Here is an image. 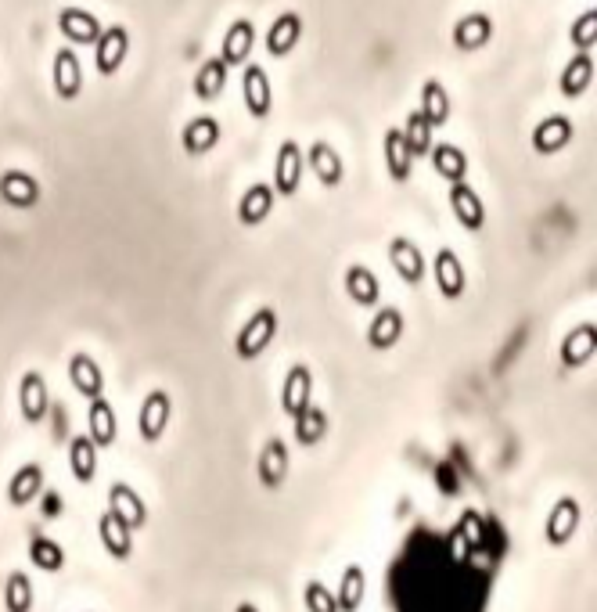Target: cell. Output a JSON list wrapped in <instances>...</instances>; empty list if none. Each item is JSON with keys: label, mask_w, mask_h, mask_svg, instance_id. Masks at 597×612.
<instances>
[{"label": "cell", "mask_w": 597, "mask_h": 612, "mask_svg": "<svg viewBox=\"0 0 597 612\" xmlns=\"http://www.w3.org/2000/svg\"><path fill=\"white\" fill-rule=\"evenodd\" d=\"M421 116L428 119V126L436 130V126H446V119H450V94H446V87L439 80H428L425 87H421Z\"/></svg>", "instance_id": "e575fe53"}, {"label": "cell", "mask_w": 597, "mask_h": 612, "mask_svg": "<svg viewBox=\"0 0 597 612\" xmlns=\"http://www.w3.org/2000/svg\"><path fill=\"white\" fill-rule=\"evenodd\" d=\"M597 40V8H590L587 15L576 18V26H572V44L576 51H590Z\"/></svg>", "instance_id": "7bdbcfd3"}, {"label": "cell", "mask_w": 597, "mask_h": 612, "mask_svg": "<svg viewBox=\"0 0 597 612\" xmlns=\"http://www.w3.org/2000/svg\"><path fill=\"white\" fill-rule=\"evenodd\" d=\"M389 260H393L396 274H400L407 285H421L425 281V256L410 238H393L389 242Z\"/></svg>", "instance_id": "5bb4252c"}, {"label": "cell", "mask_w": 597, "mask_h": 612, "mask_svg": "<svg viewBox=\"0 0 597 612\" xmlns=\"http://www.w3.org/2000/svg\"><path fill=\"white\" fill-rule=\"evenodd\" d=\"M87 436L94 440V447H112L116 443V432H119V425H116V411H112V404H108L105 396H94L90 400V411H87Z\"/></svg>", "instance_id": "ac0fdd59"}, {"label": "cell", "mask_w": 597, "mask_h": 612, "mask_svg": "<svg viewBox=\"0 0 597 612\" xmlns=\"http://www.w3.org/2000/svg\"><path fill=\"white\" fill-rule=\"evenodd\" d=\"M274 335H277V314L270 306H263V310H256L249 321L241 324L238 339H234V353L241 360H256L274 342Z\"/></svg>", "instance_id": "6da1fadb"}, {"label": "cell", "mask_w": 597, "mask_h": 612, "mask_svg": "<svg viewBox=\"0 0 597 612\" xmlns=\"http://www.w3.org/2000/svg\"><path fill=\"white\" fill-rule=\"evenodd\" d=\"M303 170H306V159L299 152L295 141H281L277 148V159H274V195H299V184H303Z\"/></svg>", "instance_id": "7a4b0ae2"}, {"label": "cell", "mask_w": 597, "mask_h": 612, "mask_svg": "<svg viewBox=\"0 0 597 612\" xmlns=\"http://www.w3.org/2000/svg\"><path fill=\"white\" fill-rule=\"evenodd\" d=\"M180 141H184V152L188 155H205L209 148H216V141H220V123H216L213 116L191 119V123L184 126Z\"/></svg>", "instance_id": "f1b7e54d"}, {"label": "cell", "mask_w": 597, "mask_h": 612, "mask_svg": "<svg viewBox=\"0 0 597 612\" xmlns=\"http://www.w3.org/2000/svg\"><path fill=\"white\" fill-rule=\"evenodd\" d=\"M597 353V328L594 324H580V328H572L562 342V364L565 368H583L587 360H594Z\"/></svg>", "instance_id": "44dd1931"}, {"label": "cell", "mask_w": 597, "mask_h": 612, "mask_svg": "<svg viewBox=\"0 0 597 612\" xmlns=\"http://www.w3.org/2000/svg\"><path fill=\"white\" fill-rule=\"evenodd\" d=\"M590 83H594V54L580 51L562 69V94H565V98H580Z\"/></svg>", "instance_id": "836d02e7"}, {"label": "cell", "mask_w": 597, "mask_h": 612, "mask_svg": "<svg viewBox=\"0 0 597 612\" xmlns=\"http://www.w3.org/2000/svg\"><path fill=\"white\" fill-rule=\"evenodd\" d=\"M69 468L76 483H90L98 476V447L90 436H72L69 440Z\"/></svg>", "instance_id": "f546056e"}, {"label": "cell", "mask_w": 597, "mask_h": 612, "mask_svg": "<svg viewBox=\"0 0 597 612\" xmlns=\"http://www.w3.org/2000/svg\"><path fill=\"white\" fill-rule=\"evenodd\" d=\"M292 422H295V443H299V447H317V443L328 436V414H324L321 407L306 404Z\"/></svg>", "instance_id": "4dcf8cb0"}, {"label": "cell", "mask_w": 597, "mask_h": 612, "mask_svg": "<svg viewBox=\"0 0 597 612\" xmlns=\"http://www.w3.org/2000/svg\"><path fill=\"white\" fill-rule=\"evenodd\" d=\"M303 602H306V612H339L335 594H331L321 580H310V584L303 587Z\"/></svg>", "instance_id": "b9f144b4"}, {"label": "cell", "mask_w": 597, "mask_h": 612, "mask_svg": "<svg viewBox=\"0 0 597 612\" xmlns=\"http://www.w3.org/2000/svg\"><path fill=\"white\" fill-rule=\"evenodd\" d=\"M270 209H274V188L270 184H252L238 202V220L245 227H256L267 220Z\"/></svg>", "instance_id": "4316f807"}, {"label": "cell", "mask_w": 597, "mask_h": 612, "mask_svg": "<svg viewBox=\"0 0 597 612\" xmlns=\"http://www.w3.org/2000/svg\"><path fill=\"white\" fill-rule=\"evenodd\" d=\"M69 378H72V386H76V393L87 396V400L105 393V375H101L98 360L90 357V353H72Z\"/></svg>", "instance_id": "e0dca14e"}, {"label": "cell", "mask_w": 597, "mask_h": 612, "mask_svg": "<svg viewBox=\"0 0 597 612\" xmlns=\"http://www.w3.org/2000/svg\"><path fill=\"white\" fill-rule=\"evenodd\" d=\"M234 612H259V609H256V605H252V602H241V605H238V609H234Z\"/></svg>", "instance_id": "ee69618b"}, {"label": "cell", "mask_w": 597, "mask_h": 612, "mask_svg": "<svg viewBox=\"0 0 597 612\" xmlns=\"http://www.w3.org/2000/svg\"><path fill=\"white\" fill-rule=\"evenodd\" d=\"M299 36H303V18L295 15V11L277 15L274 26H270V33H267V54L270 58H285V54L295 51Z\"/></svg>", "instance_id": "2e32d148"}, {"label": "cell", "mask_w": 597, "mask_h": 612, "mask_svg": "<svg viewBox=\"0 0 597 612\" xmlns=\"http://www.w3.org/2000/svg\"><path fill=\"white\" fill-rule=\"evenodd\" d=\"M490 40H493V18L482 15V11L464 15L454 26V44L461 47V51H482Z\"/></svg>", "instance_id": "603a6c76"}, {"label": "cell", "mask_w": 597, "mask_h": 612, "mask_svg": "<svg viewBox=\"0 0 597 612\" xmlns=\"http://www.w3.org/2000/svg\"><path fill=\"white\" fill-rule=\"evenodd\" d=\"M346 292L357 306H375L378 296H382L378 278L367 267H360V263H353V267L346 270Z\"/></svg>", "instance_id": "d590c367"}, {"label": "cell", "mask_w": 597, "mask_h": 612, "mask_svg": "<svg viewBox=\"0 0 597 612\" xmlns=\"http://www.w3.org/2000/svg\"><path fill=\"white\" fill-rule=\"evenodd\" d=\"M403 141H407L414 159H418V155H428V148H432V126H428V119L421 116V112H410L407 126H403Z\"/></svg>", "instance_id": "60d3db41"}, {"label": "cell", "mask_w": 597, "mask_h": 612, "mask_svg": "<svg viewBox=\"0 0 597 612\" xmlns=\"http://www.w3.org/2000/svg\"><path fill=\"white\" fill-rule=\"evenodd\" d=\"M18 407H22V418L26 422H44L47 414V382L40 371H26L22 382H18Z\"/></svg>", "instance_id": "7c38bea8"}, {"label": "cell", "mask_w": 597, "mask_h": 612, "mask_svg": "<svg viewBox=\"0 0 597 612\" xmlns=\"http://www.w3.org/2000/svg\"><path fill=\"white\" fill-rule=\"evenodd\" d=\"M170 393H162V389H155V393L144 396L141 404V418H137V425H141V436L148 443H159L162 432H166V425H170Z\"/></svg>", "instance_id": "8992f818"}, {"label": "cell", "mask_w": 597, "mask_h": 612, "mask_svg": "<svg viewBox=\"0 0 597 612\" xmlns=\"http://www.w3.org/2000/svg\"><path fill=\"white\" fill-rule=\"evenodd\" d=\"M569 141H572V119L569 116H547V119H540L533 130V148L540 155L562 152Z\"/></svg>", "instance_id": "d6986e66"}, {"label": "cell", "mask_w": 597, "mask_h": 612, "mask_svg": "<svg viewBox=\"0 0 597 612\" xmlns=\"http://www.w3.org/2000/svg\"><path fill=\"white\" fill-rule=\"evenodd\" d=\"M252 44H256V29H252L249 18H238V22L227 29V36H223V54H220V58L227 62V69H231V65L249 62Z\"/></svg>", "instance_id": "484cf974"}, {"label": "cell", "mask_w": 597, "mask_h": 612, "mask_svg": "<svg viewBox=\"0 0 597 612\" xmlns=\"http://www.w3.org/2000/svg\"><path fill=\"white\" fill-rule=\"evenodd\" d=\"M108 508H112L130 530H137V526L148 522V504L141 501V494H137L134 486H126V483H112V490H108Z\"/></svg>", "instance_id": "4fadbf2b"}, {"label": "cell", "mask_w": 597, "mask_h": 612, "mask_svg": "<svg viewBox=\"0 0 597 612\" xmlns=\"http://www.w3.org/2000/svg\"><path fill=\"white\" fill-rule=\"evenodd\" d=\"M227 87V62L223 58H209L195 76V94L198 101H216Z\"/></svg>", "instance_id": "8d00e7d4"}, {"label": "cell", "mask_w": 597, "mask_h": 612, "mask_svg": "<svg viewBox=\"0 0 597 612\" xmlns=\"http://www.w3.org/2000/svg\"><path fill=\"white\" fill-rule=\"evenodd\" d=\"M126 51H130V33L123 26H108L94 40V65H98L101 76H116L126 62Z\"/></svg>", "instance_id": "3957f363"}, {"label": "cell", "mask_w": 597, "mask_h": 612, "mask_svg": "<svg viewBox=\"0 0 597 612\" xmlns=\"http://www.w3.org/2000/svg\"><path fill=\"white\" fill-rule=\"evenodd\" d=\"M310 166H313V173H317V180H321L324 188H339V184H342V159L328 141L310 144Z\"/></svg>", "instance_id": "1f68e13d"}, {"label": "cell", "mask_w": 597, "mask_h": 612, "mask_svg": "<svg viewBox=\"0 0 597 612\" xmlns=\"http://www.w3.org/2000/svg\"><path fill=\"white\" fill-rule=\"evenodd\" d=\"M4 609L8 612H29L33 609V584L26 573H11L4 584Z\"/></svg>", "instance_id": "ab89813d"}, {"label": "cell", "mask_w": 597, "mask_h": 612, "mask_svg": "<svg viewBox=\"0 0 597 612\" xmlns=\"http://www.w3.org/2000/svg\"><path fill=\"white\" fill-rule=\"evenodd\" d=\"M288 479V447L285 440H267L263 454H259V483L267 486V490H277V486Z\"/></svg>", "instance_id": "cb8c5ba5"}, {"label": "cell", "mask_w": 597, "mask_h": 612, "mask_svg": "<svg viewBox=\"0 0 597 612\" xmlns=\"http://www.w3.org/2000/svg\"><path fill=\"white\" fill-rule=\"evenodd\" d=\"M450 206H454V216L457 224L464 227V231H482V224H486V206H482L479 191H472L468 184H454L450 188Z\"/></svg>", "instance_id": "ba28073f"}, {"label": "cell", "mask_w": 597, "mask_h": 612, "mask_svg": "<svg viewBox=\"0 0 597 612\" xmlns=\"http://www.w3.org/2000/svg\"><path fill=\"white\" fill-rule=\"evenodd\" d=\"M241 98H245V108H249L252 119L270 116L274 90H270V76L259 65H245V72H241Z\"/></svg>", "instance_id": "277c9868"}, {"label": "cell", "mask_w": 597, "mask_h": 612, "mask_svg": "<svg viewBox=\"0 0 597 612\" xmlns=\"http://www.w3.org/2000/svg\"><path fill=\"white\" fill-rule=\"evenodd\" d=\"M40 490H44V468L22 465L8 483V504L11 508H26V504H33L40 497Z\"/></svg>", "instance_id": "d4e9b609"}, {"label": "cell", "mask_w": 597, "mask_h": 612, "mask_svg": "<svg viewBox=\"0 0 597 612\" xmlns=\"http://www.w3.org/2000/svg\"><path fill=\"white\" fill-rule=\"evenodd\" d=\"M428 155H432V170L443 180H450V184H461L468 177V155L457 144H432Z\"/></svg>", "instance_id": "83f0119b"}, {"label": "cell", "mask_w": 597, "mask_h": 612, "mask_svg": "<svg viewBox=\"0 0 597 612\" xmlns=\"http://www.w3.org/2000/svg\"><path fill=\"white\" fill-rule=\"evenodd\" d=\"M403 335V314L396 306H382L375 317H371V328H367V342L371 350H393Z\"/></svg>", "instance_id": "7402d4cb"}, {"label": "cell", "mask_w": 597, "mask_h": 612, "mask_svg": "<svg viewBox=\"0 0 597 612\" xmlns=\"http://www.w3.org/2000/svg\"><path fill=\"white\" fill-rule=\"evenodd\" d=\"M576 526H580V501H576V497H562V501L551 508V515H547V522H544L547 544H551V548L569 544L572 533H576Z\"/></svg>", "instance_id": "5b68a950"}, {"label": "cell", "mask_w": 597, "mask_h": 612, "mask_svg": "<svg viewBox=\"0 0 597 612\" xmlns=\"http://www.w3.org/2000/svg\"><path fill=\"white\" fill-rule=\"evenodd\" d=\"M54 90H58V98L62 101H76L83 90L80 58H76V51H69V47H62V51L54 54Z\"/></svg>", "instance_id": "8fae6325"}, {"label": "cell", "mask_w": 597, "mask_h": 612, "mask_svg": "<svg viewBox=\"0 0 597 612\" xmlns=\"http://www.w3.org/2000/svg\"><path fill=\"white\" fill-rule=\"evenodd\" d=\"M410 166H414V155L403 141V130H385V170H389V177L403 184L410 177Z\"/></svg>", "instance_id": "d6a6232c"}, {"label": "cell", "mask_w": 597, "mask_h": 612, "mask_svg": "<svg viewBox=\"0 0 597 612\" xmlns=\"http://www.w3.org/2000/svg\"><path fill=\"white\" fill-rule=\"evenodd\" d=\"M310 396H313V371L306 364H292L285 375V389H281V407H285L288 418H295V414L303 411L310 404Z\"/></svg>", "instance_id": "30bf717a"}, {"label": "cell", "mask_w": 597, "mask_h": 612, "mask_svg": "<svg viewBox=\"0 0 597 612\" xmlns=\"http://www.w3.org/2000/svg\"><path fill=\"white\" fill-rule=\"evenodd\" d=\"M130 533H134V530H130V526H126V522L112 512V508H108V512L98 519V537H101V544H105V551L116 558V562H126V558L134 555V537H130Z\"/></svg>", "instance_id": "52a82bcc"}, {"label": "cell", "mask_w": 597, "mask_h": 612, "mask_svg": "<svg viewBox=\"0 0 597 612\" xmlns=\"http://www.w3.org/2000/svg\"><path fill=\"white\" fill-rule=\"evenodd\" d=\"M29 558H33V566H40L44 573H58V569L65 566L62 544H54L51 537H33V540H29Z\"/></svg>", "instance_id": "f35d334b"}, {"label": "cell", "mask_w": 597, "mask_h": 612, "mask_svg": "<svg viewBox=\"0 0 597 612\" xmlns=\"http://www.w3.org/2000/svg\"><path fill=\"white\" fill-rule=\"evenodd\" d=\"M364 594H367V573L360 566H349L342 573V587L335 594V602H339V612H357L364 605Z\"/></svg>", "instance_id": "74e56055"}, {"label": "cell", "mask_w": 597, "mask_h": 612, "mask_svg": "<svg viewBox=\"0 0 597 612\" xmlns=\"http://www.w3.org/2000/svg\"><path fill=\"white\" fill-rule=\"evenodd\" d=\"M58 29H62L65 40L76 47H94V40H98V33H101L98 18L83 8H65L62 15H58Z\"/></svg>", "instance_id": "9a60e30c"}, {"label": "cell", "mask_w": 597, "mask_h": 612, "mask_svg": "<svg viewBox=\"0 0 597 612\" xmlns=\"http://www.w3.org/2000/svg\"><path fill=\"white\" fill-rule=\"evenodd\" d=\"M0 198L15 209H33L40 202V184H36L29 173L22 170H8L0 177Z\"/></svg>", "instance_id": "ffe728a7"}, {"label": "cell", "mask_w": 597, "mask_h": 612, "mask_svg": "<svg viewBox=\"0 0 597 612\" xmlns=\"http://www.w3.org/2000/svg\"><path fill=\"white\" fill-rule=\"evenodd\" d=\"M432 270H436V285H439V292H443V299H461L464 296L468 274H464V263L457 260L454 249H439Z\"/></svg>", "instance_id": "9c48e42d"}]
</instances>
